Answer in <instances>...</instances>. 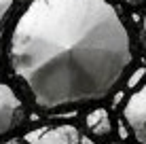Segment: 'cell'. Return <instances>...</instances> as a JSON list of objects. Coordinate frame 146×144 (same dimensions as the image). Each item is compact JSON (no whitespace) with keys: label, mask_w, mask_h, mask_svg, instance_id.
I'll use <instances>...</instances> for the list:
<instances>
[{"label":"cell","mask_w":146,"mask_h":144,"mask_svg":"<svg viewBox=\"0 0 146 144\" xmlns=\"http://www.w3.org/2000/svg\"><path fill=\"white\" fill-rule=\"evenodd\" d=\"M123 117L140 144H146V83L127 100Z\"/></svg>","instance_id":"cell-2"},{"label":"cell","mask_w":146,"mask_h":144,"mask_svg":"<svg viewBox=\"0 0 146 144\" xmlns=\"http://www.w3.org/2000/svg\"><path fill=\"white\" fill-rule=\"evenodd\" d=\"M4 144H21V142H17V140H11V142H4Z\"/></svg>","instance_id":"cell-9"},{"label":"cell","mask_w":146,"mask_h":144,"mask_svg":"<svg viewBox=\"0 0 146 144\" xmlns=\"http://www.w3.org/2000/svg\"><path fill=\"white\" fill-rule=\"evenodd\" d=\"M114 144H121V142H114Z\"/></svg>","instance_id":"cell-12"},{"label":"cell","mask_w":146,"mask_h":144,"mask_svg":"<svg viewBox=\"0 0 146 144\" xmlns=\"http://www.w3.org/2000/svg\"><path fill=\"white\" fill-rule=\"evenodd\" d=\"M144 74H146V70H144V68H140V70H135V72L131 74V78H129V81H127V87H135V85H138L140 81H142V76H144Z\"/></svg>","instance_id":"cell-7"},{"label":"cell","mask_w":146,"mask_h":144,"mask_svg":"<svg viewBox=\"0 0 146 144\" xmlns=\"http://www.w3.org/2000/svg\"><path fill=\"white\" fill-rule=\"evenodd\" d=\"M144 36H146V17H144Z\"/></svg>","instance_id":"cell-11"},{"label":"cell","mask_w":146,"mask_h":144,"mask_svg":"<svg viewBox=\"0 0 146 144\" xmlns=\"http://www.w3.org/2000/svg\"><path fill=\"white\" fill-rule=\"evenodd\" d=\"M13 9V0H0V36H2V26H4V19H7L9 11Z\"/></svg>","instance_id":"cell-6"},{"label":"cell","mask_w":146,"mask_h":144,"mask_svg":"<svg viewBox=\"0 0 146 144\" xmlns=\"http://www.w3.org/2000/svg\"><path fill=\"white\" fill-rule=\"evenodd\" d=\"M131 59L129 32L106 0H34L9 44L11 70L42 110L108 98Z\"/></svg>","instance_id":"cell-1"},{"label":"cell","mask_w":146,"mask_h":144,"mask_svg":"<svg viewBox=\"0 0 146 144\" xmlns=\"http://www.w3.org/2000/svg\"><path fill=\"white\" fill-rule=\"evenodd\" d=\"M30 144H78L80 133L74 125H57V127H40L26 133Z\"/></svg>","instance_id":"cell-3"},{"label":"cell","mask_w":146,"mask_h":144,"mask_svg":"<svg viewBox=\"0 0 146 144\" xmlns=\"http://www.w3.org/2000/svg\"><path fill=\"white\" fill-rule=\"evenodd\" d=\"M87 123V129L93 133V136H108L112 131V123H110V115L106 108H95L87 115L85 119Z\"/></svg>","instance_id":"cell-5"},{"label":"cell","mask_w":146,"mask_h":144,"mask_svg":"<svg viewBox=\"0 0 146 144\" xmlns=\"http://www.w3.org/2000/svg\"><path fill=\"white\" fill-rule=\"evenodd\" d=\"M21 100L9 85L0 83V136L9 133L21 119Z\"/></svg>","instance_id":"cell-4"},{"label":"cell","mask_w":146,"mask_h":144,"mask_svg":"<svg viewBox=\"0 0 146 144\" xmlns=\"http://www.w3.org/2000/svg\"><path fill=\"white\" fill-rule=\"evenodd\" d=\"M131 2H135V4H140V2H146V0H131Z\"/></svg>","instance_id":"cell-10"},{"label":"cell","mask_w":146,"mask_h":144,"mask_svg":"<svg viewBox=\"0 0 146 144\" xmlns=\"http://www.w3.org/2000/svg\"><path fill=\"white\" fill-rule=\"evenodd\" d=\"M78 144H95V142L91 140V138H83V136H80V140H78Z\"/></svg>","instance_id":"cell-8"}]
</instances>
